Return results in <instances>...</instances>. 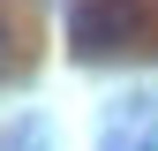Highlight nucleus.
Listing matches in <instances>:
<instances>
[{
	"mask_svg": "<svg viewBox=\"0 0 158 151\" xmlns=\"http://www.w3.org/2000/svg\"><path fill=\"white\" fill-rule=\"evenodd\" d=\"M143 38V8L135 0H75L68 8V45L83 61H113Z\"/></svg>",
	"mask_w": 158,
	"mask_h": 151,
	"instance_id": "obj_1",
	"label": "nucleus"
},
{
	"mask_svg": "<svg viewBox=\"0 0 158 151\" xmlns=\"http://www.w3.org/2000/svg\"><path fill=\"white\" fill-rule=\"evenodd\" d=\"M0 76H8V23H0Z\"/></svg>",
	"mask_w": 158,
	"mask_h": 151,
	"instance_id": "obj_2",
	"label": "nucleus"
}]
</instances>
